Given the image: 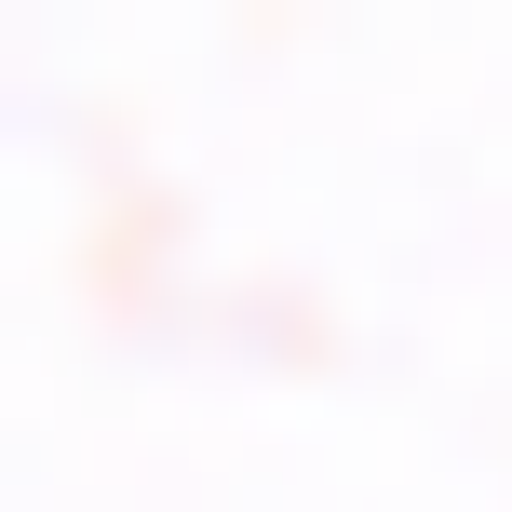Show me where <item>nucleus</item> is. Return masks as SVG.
Instances as JSON below:
<instances>
[]
</instances>
